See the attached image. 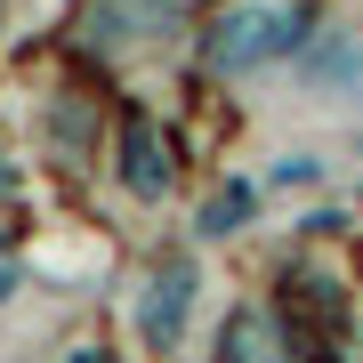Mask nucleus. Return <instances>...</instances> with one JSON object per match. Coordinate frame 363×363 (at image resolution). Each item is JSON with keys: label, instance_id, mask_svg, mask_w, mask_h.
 I'll use <instances>...</instances> for the list:
<instances>
[{"label": "nucleus", "instance_id": "nucleus-1", "mask_svg": "<svg viewBox=\"0 0 363 363\" xmlns=\"http://www.w3.org/2000/svg\"><path fill=\"white\" fill-rule=\"evenodd\" d=\"M298 40V9L291 0H242V9L218 16V33H210V65L218 73H250L267 65V57H283Z\"/></svg>", "mask_w": 363, "mask_h": 363}, {"label": "nucleus", "instance_id": "nucleus-2", "mask_svg": "<svg viewBox=\"0 0 363 363\" xmlns=\"http://www.w3.org/2000/svg\"><path fill=\"white\" fill-rule=\"evenodd\" d=\"M194 291H202L194 259H162L154 274H145V291H138V307H130L138 347H178V339H186V315H194Z\"/></svg>", "mask_w": 363, "mask_h": 363}, {"label": "nucleus", "instance_id": "nucleus-3", "mask_svg": "<svg viewBox=\"0 0 363 363\" xmlns=\"http://www.w3.org/2000/svg\"><path fill=\"white\" fill-rule=\"evenodd\" d=\"M121 186H130L138 202H162L169 178H178V154H169V138L154 130V121H121Z\"/></svg>", "mask_w": 363, "mask_h": 363}, {"label": "nucleus", "instance_id": "nucleus-4", "mask_svg": "<svg viewBox=\"0 0 363 363\" xmlns=\"http://www.w3.org/2000/svg\"><path fill=\"white\" fill-rule=\"evenodd\" d=\"M242 226H250V186H218V194L202 202V218H194L202 242H226V234H242Z\"/></svg>", "mask_w": 363, "mask_h": 363}, {"label": "nucleus", "instance_id": "nucleus-5", "mask_svg": "<svg viewBox=\"0 0 363 363\" xmlns=\"http://www.w3.org/2000/svg\"><path fill=\"white\" fill-rule=\"evenodd\" d=\"M145 25H162L154 0H105V9L89 16V40H138Z\"/></svg>", "mask_w": 363, "mask_h": 363}, {"label": "nucleus", "instance_id": "nucleus-6", "mask_svg": "<svg viewBox=\"0 0 363 363\" xmlns=\"http://www.w3.org/2000/svg\"><path fill=\"white\" fill-rule=\"evenodd\" d=\"M307 81H315V89H363V49H355V40H331V49L307 65Z\"/></svg>", "mask_w": 363, "mask_h": 363}, {"label": "nucleus", "instance_id": "nucleus-7", "mask_svg": "<svg viewBox=\"0 0 363 363\" xmlns=\"http://www.w3.org/2000/svg\"><path fill=\"white\" fill-rule=\"evenodd\" d=\"M218 347H234V355H283V339H274V323H267V315H234Z\"/></svg>", "mask_w": 363, "mask_h": 363}, {"label": "nucleus", "instance_id": "nucleus-8", "mask_svg": "<svg viewBox=\"0 0 363 363\" xmlns=\"http://www.w3.org/2000/svg\"><path fill=\"white\" fill-rule=\"evenodd\" d=\"M315 178H323L315 154H274V186H283V194H291V186H315Z\"/></svg>", "mask_w": 363, "mask_h": 363}, {"label": "nucleus", "instance_id": "nucleus-9", "mask_svg": "<svg viewBox=\"0 0 363 363\" xmlns=\"http://www.w3.org/2000/svg\"><path fill=\"white\" fill-rule=\"evenodd\" d=\"M9 298H16V267H0V307H9Z\"/></svg>", "mask_w": 363, "mask_h": 363}]
</instances>
